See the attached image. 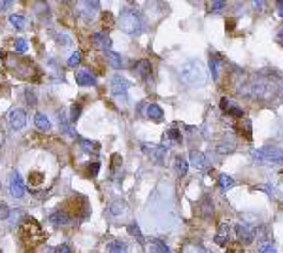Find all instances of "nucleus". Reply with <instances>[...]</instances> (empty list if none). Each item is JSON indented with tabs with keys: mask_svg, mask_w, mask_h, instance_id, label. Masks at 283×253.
Masks as SVG:
<instances>
[{
	"mask_svg": "<svg viewBox=\"0 0 283 253\" xmlns=\"http://www.w3.org/2000/svg\"><path fill=\"white\" fill-rule=\"evenodd\" d=\"M238 93L249 95L259 101H268L276 95H283V80L276 82L272 76H265V74L253 76L248 82H244V85H238Z\"/></svg>",
	"mask_w": 283,
	"mask_h": 253,
	"instance_id": "obj_1",
	"label": "nucleus"
},
{
	"mask_svg": "<svg viewBox=\"0 0 283 253\" xmlns=\"http://www.w3.org/2000/svg\"><path fill=\"white\" fill-rule=\"evenodd\" d=\"M177 76L181 84L187 87H202L208 82V72L198 59H189L177 68Z\"/></svg>",
	"mask_w": 283,
	"mask_h": 253,
	"instance_id": "obj_2",
	"label": "nucleus"
},
{
	"mask_svg": "<svg viewBox=\"0 0 283 253\" xmlns=\"http://www.w3.org/2000/svg\"><path fill=\"white\" fill-rule=\"evenodd\" d=\"M119 27L128 36H138L145 29V21L136 10H123L119 16Z\"/></svg>",
	"mask_w": 283,
	"mask_h": 253,
	"instance_id": "obj_3",
	"label": "nucleus"
},
{
	"mask_svg": "<svg viewBox=\"0 0 283 253\" xmlns=\"http://www.w3.org/2000/svg\"><path fill=\"white\" fill-rule=\"evenodd\" d=\"M251 159H253V163H257V165H268V167L282 165L283 150L276 148V146L259 148V150H253V152H251Z\"/></svg>",
	"mask_w": 283,
	"mask_h": 253,
	"instance_id": "obj_4",
	"label": "nucleus"
},
{
	"mask_svg": "<svg viewBox=\"0 0 283 253\" xmlns=\"http://www.w3.org/2000/svg\"><path fill=\"white\" fill-rule=\"evenodd\" d=\"M8 191H10V195L16 197V199L25 197V193H27L25 182H23V178H21V174H19L17 170H14V172L10 174V180H8Z\"/></svg>",
	"mask_w": 283,
	"mask_h": 253,
	"instance_id": "obj_5",
	"label": "nucleus"
},
{
	"mask_svg": "<svg viewBox=\"0 0 283 253\" xmlns=\"http://www.w3.org/2000/svg\"><path fill=\"white\" fill-rule=\"evenodd\" d=\"M142 152L145 153L153 163H157V165H164V163H166V148H164V146L142 144Z\"/></svg>",
	"mask_w": 283,
	"mask_h": 253,
	"instance_id": "obj_6",
	"label": "nucleus"
},
{
	"mask_svg": "<svg viewBox=\"0 0 283 253\" xmlns=\"http://www.w3.org/2000/svg\"><path fill=\"white\" fill-rule=\"evenodd\" d=\"M128 87H130V82L128 80H125L123 76H119V74H115L113 78H111V93L123 102H126V91H128Z\"/></svg>",
	"mask_w": 283,
	"mask_h": 253,
	"instance_id": "obj_7",
	"label": "nucleus"
},
{
	"mask_svg": "<svg viewBox=\"0 0 283 253\" xmlns=\"http://www.w3.org/2000/svg\"><path fill=\"white\" fill-rule=\"evenodd\" d=\"M8 123H10V127H12L14 131H21V129L25 127V123H27L25 112H23L21 108H12V110L8 112Z\"/></svg>",
	"mask_w": 283,
	"mask_h": 253,
	"instance_id": "obj_8",
	"label": "nucleus"
},
{
	"mask_svg": "<svg viewBox=\"0 0 283 253\" xmlns=\"http://www.w3.org/2000/svg\"><path fill=\"white\" fill-rule=\"evenodd\" d=\"M236 236L242 240V244H251L257 236V233L249 225H236Z\"/></svg>",
	"mask_w": 283,
	"mask_h": 253,
	"instance_id": "obj_9",
	"label": "nucleus"
},
{
	"mask_svg": "<svg viewBox=\"0 0 283 253\" xmlns=\"http://www.w3.org/2000/svg\"><path fill=\"white\" fill-rule=\"evenodd\" d=\"M132 72H134V76L136 78H140V80H147L149 78V74H151V63L149 61H138L134 68H132Z\"/></svg>",
	"mask_w": 283,
	"mask_h": 253,
	"instance_id": "obj_10",
	"label": "nucleus"
},
{
	"mask_svg": "<svg viewBox=\"0 0 283 253\" xmlns=\"http://www.w3.org/2000/svg\"><path fill=\"white\" fill-rule=\"evenodd\" d=\"M76 82L81 87H93V85H96V78L87 70H78L76 72Z\"/></svg>",
	"mask_w": 283,
	"mask_h": 253,
	"instance_id": "obj_11",
	"label": "nucleus"
},
{
	"mask_svg": "<svg viewBox=\"0 0 283 253\" xmlns=\"http://www.w3.org/2000/svg\"><path fill=\"white\" fill-rule=\"evenodd\" d=\"M93 44H94L100 51H110V48H111V40H110V36L104 33L93 34Z\"/></svg>",
	"mask_w": 283,
	"mask_h": 253,
	"instance_id": "obj_12",
	"label": "nucleus"
},
{
	"mask_svg": "<svg viewBox=\"0 0 283 253\" xmlns=\"http://www.w3.org/2000/svg\"><path fill=\"white\" fill-rule=\"evenodd\" d=\"M72 221V218L66 214V212H53L51 216H49V223L51 225H55V227H64V225H68Z\"/></svg>",
	"mask_w": 283,
	"mask_h": 253,
	"instance_id": "obj_13",
	"label": "nucleus"
},
{
	"mask_svg": "<svg viewBox=\"0 0 283 253\" xmlns=\"http://www.w3.org/2000/svg\"><path fill=\"white\" fill-rule=\"evenodd\" d=\"M221 108H223L225 112H229L230 116H234V118H242V116H244V110H242L240 106L232 104L229 99H223V101H221Z\"/></svg>",
	"mask_w": 283,
	"mask_h": 253,
	"instance_id": "obj_14",
	"label": "nucleus"
},
{
	"mask_svg": "<svg viewBox=\"0 0 283 253\" xmlns=\"http://www.w3.org/2000/svg\"><path fill=\"white\" fill-rule=\"evenodd\" d=\"M189 157H191V159H189V163H191L195 169H198V170L206 169V157H204V153L193 150V152L189 153Z\"/></svg>",
	"mask_w": 283,
	"mask_h": 253,
	"instance_id": "obj_15",
	"label": "nucleus"
},
{
	"mask_svg": "<svg viewBox=\"0 0 283 253\" xmlns=\"http://www.w3.org/2000/svg\"><path fill=\"white\" fill-rule=\"evenodd\" d=\"M96 10H98V2H81L79 4V12L85 14V19H93Z\"/></svg>",
	"mask_w": 283,
	"mask_h": 253,
	"instance_id": "obj_16",
	"label": "nucleus"
},
{
	"mask_svg": "<svg viewBox=\"0 0 283 253\" xmlns=\"http://www.w3.org/2000/svg\"><path fill=\"white\" fill-rule=\"evenodd\" d=\"M145 116L149 119H153V121H160L162 119V110L157 104H147L145 106Z\"/></svg>",
	"mask_w": 283,
	"mask_h": 253,
	"instance_id": "obj_17",
	"label": "nucleus"
},
{
	"mask_svg": "<svg viewBox=\"0 0 283 253\" xmlns=\"http://www.w3.org/2000/svg\"><path fill=\"white\" fill-rule=\"evenodd\" d=\"M104 55H106V61L110 63V67L115 68V70H119V68L123 67V61H121V57L115 53V51H104Z\"/></svg>",
	"mask_w": 283,
	"mask_h": 253,
	"instance_id": "obj_18",
	"label": "nucleus"
},
{
	"mask_svg": "<svg viewBox=\"0 0 283 253\" xmlns=\"http://www.w3.org/2000/svg\"><path fill=\"white\" fill-rule=\"evenodd\" d=\"M34 125L38 127V129H40V131H46V133L51 129V123H49V119L46 118V114H40V112H38V114L34 116Z\"/></svg>",
	"mask_w": 283,
	"mask_h": 253,
	"instance_id": "obj_19",
	"label": "nucleus"
},
{
	"mask_svg": "<svg viewBox=\"0 0 283 253\" xmlns=\"http://www.w3.org/2000/svg\"><path fill=\"white\" fill-rule=\"evenodd\" d=\"M108 253H128L126 244L121 240H115V242H110L108 244Z\"/></svg>",
	"mask_w": 283,
	"mask_h": 253,
	"instance_id": "obj_20",
	"label": "nucleus"
},
{
	"mask_svg": "<svg viewBox=\"0 0 283 253\" xmlns=\"http://www.w3.org/2000/svg\"><path fill=\"white\" fill-rule=\"evenodd\" d=\"M149 253H170V248H168L164 242H160V240H151V244H149Z\"/></svg>",
	"mask_w": 283,
	"mask_h": 253,
	"instance_id": "obj_21",
	"label": "nucleus"
},
{
	"mask_svg": "<svg viewBox=\"0 0 283 253\" xmlns=\"http://www.w3.org/2000/svg\"><path fill=\"white\" fill-rule=\"evenodd\" d=\"M229 225H227V223H221V225H219V235H217V236H215V242H217V244H221V246H225V244H227V238H229Z\"/></svg>",
	"mask_w": 283,
	"mask_h": 253,
	"instance_id": "obj_22",
	"label": "nucleus"
},
{
	"mask_svg": "<svg viewBox=\"0 0 283 253\" xmlns=\"http://www.w3.org/2000/svg\"><path fill=\"white\" fill-rule=\"evenodd\" d=\"M187 167H189V163H187V159L185 157H176V172L177 176H185L187 174Z\"/></svg>",
	"mask_w": 283,
	"mask_h": 253,
	"instance_id": "obj_23",
	"label": "nucleus"
},
{
	"mask_svg": "<svg viewBox=\"0 0 283 253\" xmlns=\"http://www.w3.org/2000/svg\"><path fill=\"white\" fill-rule=\"evenodd\" d=\"M125 208H126V204L123 201H115V202L110 204V208H108V212L111 214V216H119L121 212H125Z\"/></svg>",
	"mask_w": 283,
	"mask_h": 253,
	"instance_id": "obj_24",
	"label": "nucleus"
},
{
	"mask_svg": "<svg viewBox=\"0 0 283 253\" xmlns=\"http://www.w3.org/2000/svg\"><path fill=\"white\" fill-rule=\"evenodd\" d=\"M10 23H12V27L14 29H17V31H23L25 29V17L19 16V14H14V16H10Z\"/></svg>",
	"mask_w": 283,
	"mask_h": 253,
	"instance_id": "obj_25",
	"label": "nucleus"
},
{
	"mask_svg": "<svg viewBox=\"0 0 283 253\" xmlns=\"http://www.w3.org/2000/svg\"><path fill=\"white\" fill-rule=\"evenodd\" d=\"M164 142H172V144L181 142V133H179L177 129H170V131L164 135Z\"/></svg>",
	"mask_w": 283,
	"mask_h": 253,
	"instance_id": "obj_26",
	"label": "nucleus"
},
{
	"mask_svg": "<svg viewBox=\"0 0 283 253\" xmlns=\"http://www.w3.org/2000/svg\"><path fill=\"white\" fill-rule=\"evenodd\" d=\"M232 186H234V180L230 176H227V174H221L219 176V187H221V191H229Z\"/></svg>",
	"mask_w": 283,
	"mask_h": 253,
	"instance_id": "obj_27",
	"label": "nucleus"
},
{
	"mask_svg": "<svg viewBox=\"0 0 283 253\" xmlns=\"http://www.w3.org/2000/svg\"><path fill=\"white\" fill-rule=\"evenodd\" d=\"M210 70H212L213 78H217V74H219V57L215 53H210Z\"/></svg>",
	"mask_w": 283,
	"mask_h": 253,
	"instance_id": "obj_28",
	"label": "nucleus"
},
{
	"mask_svg": "<svg viewBox=\"0 0 283 253\" xmlns=\"http://www.w3.org/2000/svg\"><path fill=\"white\" fill-rule=\"evenodd\" d=\"M128 233H130V235H132V236L136 238V240H138V242H140V244H143V236H142V233H140V227H138V225H136V223H130V225H128Z\"/></svg>",
	"mask_w": 283,
	"mask_h": 253,
	"instance_id": "obj_29",
	"label": "nucleus"
},
{
	"mask_svg": "<svg viewBox=\"0 0 283 253\" xmlns=\"http://www.w3.org/2000/svg\"><path fill=\"white\" fill-rule=\"evenodd\" d=\"M79 144H81V148H83V150H85V152L87 153H96L98 152V144H93V142H89V140H83V138H81V140H79Z\"/></svg>",
	"mask_w": 283,
	"mask_h": 253,
	"instance_id": "obj_30",
	"label": "nucleus"
},
{
	"mask_svg": "<svg viewBox=\"0 0 283 253\" xmlns=\"http://www.w3.org/2000/svg\"><path fill=\"white\" fill-rule=\"evenodd\" d=\"M225 6H227V2L215 0V2H210V4H208V10H210V12H221V10H225Z\"/></svg>",
	"mask_w": 283,
	"mask_h": 253,
	"instance_id": "obj_31",
	"label": "nucleus"
},
{
	"mask_svg": "<svg viewBox=\"0 0 283 253\" xmlns=\"http://www.w3.org/2000/svg\"><path fill=\"white\" fill-rule=\"evenodd\" d=\"M81 116V104H74L72 106V112H70V121L72 123H76L78 119Z\"/></svg>",
	"mask_w": 283,
	"mask_h": 253,
	"instance_id": "obj_32",
	"label": "nucleus"
},
{
	"mask_svg": "<svg viewBox=\"0 0 283 253\" xmlns=\"http://www.w3.org/2000/svg\"><path fill=\"white\" fill-rule=\"evenodd\" d=\"M259 253H278V250H276V246L272 242H265V244H261Z\"/></svg>",
	"mask_w": 283,
	"mask_h": 253,
	"instance_id": "obj_33",
	"label": "nucleus"
},
{
	"mask_svg": "<svg viewBox=\"0 0 283 253\" xmlns=\"http://www.w3.org/2000/svg\"><path fill=\"white\" fill-rule=\"evenodd\" d=\"M79 61H81V55H79V51H74L70 55V59H68V67L70 68H76L79 65Z\"/></svg>",
	"mask_w": 283,
	"mask_h": 253,
	"instance_id": "obj_34",
	"label": "nucleus"
},
{
	"mask_svg": "<svg viewBox=\"0 0 283 253\" xmlns=\"http://www.w3.org/2000/svg\"><path fill=\"white\" fill-rule=\"evenodd\" d=\"M27 51V42L23 40V38H19V40H16V53H25Z\"/></svg>",
	"mask_w": 283,
	"mask_h": 253,
	"instance_id": "obj_35",
	"label": "nucleus"
},
{
	"mask_svg": "<svg viewBox=\"0 0 283 253\" xmlns=\"http://www.w3.org/2000/svg\"><path fill=\"white\" fill-rule=\"evenodd\" d=\"M53 253H72L70 246L68 244H61V246H57L53 250Z\"/></svg>",
	"mask_w": 283,
	"mask_h": 253,
	"instance_id": "obj_36",
	"label": "nucleus"
},
{
	"mask_svg": "<svg viewBox=\"0 0 283 253\" xmlns=\"http://www.w3.org/2000/svg\"><path fill=\"white\" fill-rule=\"evenodd\" d=\"M27 104H31V106L36 104V93L31 91V89H27Z\"/></svg>",
	"mask_w": 283,
	"mask_h": 253,
	"instance_id": "obj_37",
	"label": "nucleus"
},
{
	"mask_svg": "<svg viewBox=\"0 0 283 253\" xmlns=\"http://www.w3.org/2000/svg\"><path fill=\"white\" fill-rule=\"evenodd\" d=\"M98 170H100V163H93V165L89 167V174H91V176H96Z\"/></svg>",
	"mask_w": 283,
	"mask_h": 253,
	"instance_id": "obj_38",
	"label": "nucleus"
},
{
	"mask_svg": "<svg viewBox=\"0 0 283 253\" xmlns=\"http://www.w3.org/2000/svg\"><path fill=\"white\" fill-rule=\"evenodd\" d=\"M276 42H278V44L283 48V27H280V29H278V33H276Z\"/></svg>",
	"mask_w": 283,
	"mask_h": 253,
	"instance_id": "obj_39",
	"label": "nucleus"
},
{
	"mask_svg": "<svg viewBox=\"0 0 283 253\" xmlns=\"http://www.w3.org/2000/svg\"><path fill=\"white\" fill-rule=\"evenodd\" d=\"M8 216H10V210L6 206H0V219H8Z\"/></svg>",
	"mask_w": 283,
	"mask_h": 253,
	"instance_id": "obj_40",
	"label": "nucleus"
},
{
	"mask_svg": "<svg viewBox=\"0 0 283 253\" xmlns=\"http://www.w3.org/2000/svg\"><path fill=\"white\" fill-rule=\"evenodd\" d=\"M10 6H12V2H10V0H0V12H6Z\"/></svg>",
	"mask_w": 283,
	"mask_h": 253,
	"instance_id": "obj_41",
	"label": "nucleus"
},
{
	"mask_svg": "<svg viewBox=\"0 0 283 253\" xmlns=\"http://www.w3.org/2000/svg\"><path fill=\"white\" fill-rule=\"evenodd\" d=\"M259 189H261V191H266L268 195H272V193H274V191L270 189V186H259Z\"/></svg>",
	"mask_w": 283,
	"mask_h": 253,
	"instance_id": "obj_42",
	"label": "nucleus"
},
{
	"mask_svg": "<svg viewBox=\"0 0 283 253\" xmlns=\"http://www.w3.org/2000/svg\"><path fill=\"white\" fill-rule=\"evenodd\" d=\"M278 10H280V14L283 16V2H278Z\"/></svg>",
	"mask_w": 283,
	"mask_h": 253,
	"instance_id": "obj_43",
	"label": "nucleus"
},
{
	"mask_svg": "<svg viewBox=\"0 0 283 253\" xmlns=\"http://www.w3.org/2000/svg\"><path fill=\"white\" fill-rule=\"evenodd\" d=\"M282 191H283V180H282Z\"/></svg>",
	"mask_w": 283,
	"mask_h": 253,
	"instance_id": "obj_44",
	"label": "nucleus"
}]
</instances>
